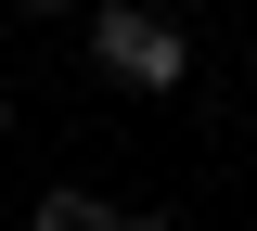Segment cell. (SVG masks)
<instances>
[{
	"label": "cell",
	"mask_w": 257,
	"mask_h": 231,
	"mask_svg": "<svg viewBox=\"0 0 257 231\" xmlns=\"http://www.w3.org/2000/svg\"><path fill=\"white\" fill-rule=\"evenodd\" d=\"M0 141H13V103H0Z\"/></svg>",
	"instance_id": "5b68a950"
},
{
	"label": "cell",
	"mask_w": 257,
	"mask_h": 231,
	"mask_svg": "<svg viewBox=\"0 0 257 231\" xmlns=\"http://www.w3.org/2000/svg\"><path fill=\"white\" fill-rule=\"evenodd\" d=\"M13 13H90V0H13Z\"/></svg>",
	"instance_id": "277c9868"
},
{
	"label": "cell",
	"mask_w": 257,
	"mask_h": 231,
	"mask_svg": "<svg viewBox=\"0 0 257 231\" xmlns=\"http://www.w3.org/2000/svg\"><path fill=\"white\" fill-rule=\"evenodd\" d=\"M90 77H116V90H180L193 39L167 26L155 0H90Z\"/></svg>",
	"instance_id": "6da1fadb"
},
{
	"label": "cell",
	"mask_w": 257,
	"mask_h": 231,
	"mask_svg": "<svg viewBox=\"0 0 257 231\" xmlns=\"http://www.w3.org/2000/svg\"><path fill=\"white\" fill-rule=\"evenodd\" d=\"M128 231H180V218H167V205H128Z\"/></svg>",
	"instance_id": "3957f363"
},
{
	"label": "cell",
	"mask_w": 257,
	"mask_h": 231,
	"mask_svg": "<svg viewBox=\"0 0 257 231\" xmlns=\"http://www.w3.org/2000/svg\"><path fill=\"white\" fill-rule=\"evenodd\" d=\"M26 231H128V205H103V193H39Z\"/></svg>",
	"instance_id": "7a4b0ae2"
}]
</instances>
